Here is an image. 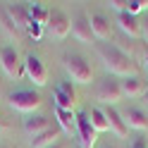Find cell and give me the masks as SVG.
<instances>
[{"label": "cell", "instance_id": "6da1fadb", "mask_svg": "<svg viewBox=\"0 0 148 148\" xmlns=\"http://www.w3.org/2000/svg\"><path fill=\"white\" fill-rule=\"evenodd\" d=\"M96 53H98L100 62L105 64V69H110L112 74H117V77L124 79V77L136 74L134 60L129 58L122 48H117V45H112V43H98V45H96Z\"/></svg>", "mask_w": 148, "mask_h": 148}, {"label": "cell", "instance_id": "7a4b0ae2", "mask_svg": "<svg viewBox=\"0 0 148 148\" xmlns=\"http://www.w3.org/2000/svg\"><path fill=\"white\" fill-rule=\"evenodd\" d=\"M62 67L67 72V77L77 84H91V79H93V69H91L88 60L79 53H67L62 58Z\"/></svg>", "mask_w": 148, "mask_h": 148}, {"label": "cell", "instance_id": "3957f363", "mask_svg": "<svg viewBox=\"0 0 148 148\" xmlns=\"http://www.w3.org/2000/svg\"><path fill=\"white\" fill-rule=\"evenodd\" d=\"M7 103L14 110H19V112H34V110L41 108V96L34 88H19V91H12L10 93Z\"/></svg>", "mask_w": 148, "mask_h": 148}, {"label": "cell", "instance_id": "277c9868", "mask_svg": "<svg viewBox=\"0 0 148 148\" xmlns=\"http://www.w3.org/2000/svg\"><path fill=\"white\" fill-rule=\"evenodd\" d=\"M0 67L12 79H19L24 74V60L19 58V53H17L14 45H3L0 48Z\"/></svg>", "mask_w": 148, "mask_h": 148}, {"label": "cell", "instance_id": "5b68a950", "mask_svg": "<svg viewBox=\"0 0 148 148\" xmlns=\"http://www.w3.org/2000/svg\"><path fill=\"white\" fill-rule=\"evenodd\" d=\"M96 98H98L105 108H112L117 100L124 98V96H122V86H119V81L110 79V77H105L103 81H98V86H96Z\"/></svg>", "mask_w": 148, "mask_h": 148}, {"label": "cell", "instance_id": "8992f818", "mask_svg": "<svg viewBox=\"0 0 148 148\" xmlns=\"http://www.w3.org/2000/svg\"><path fill=\"white\" fill-rule=\"evenodd\" d=\"M24 72H26V77H29L36 86H45L48 84V69H45V64H43V60L38 58V55L29 53L24 58Z\"/></svg>", "mask_w": 148, "mask_h": 148}, {"label": "cell", "instance_id": "52a82bcc", "mask_svg": "<svg viewBox=\"0 0 148 148\" xmlns=\"http://www.w3.org/2000/svg\"><path fill=\"white\" fill-rule=\"evenodd\" d=\"M48 31L55 36V38H64L72 31V19L60 10H53L48 17Z\"/></svg>", "mask_w": 148, "mask_h": 148}, {"label": "cell", "instance_id": "ba28073f", "mask_svg": "<svg viewBox=\"0 0 148 148\" xmlns=\"http://www.w3.org/2000/svg\"><path fill=\"white\" fill-rule=\"evenodd\" d=\"M77 134H79V138H81V148H93V146H96L98 132L91 127L86 112H79V115H77Z\"/></svg>", "mask_w": 148, "mask_h": 148}, {"label": "cell", "instance_id": "9c48e42d", "mask_svg": "<svg viewBox=\"0 0 148 148\" xmlns=\"http://www.w3.org/2000/svg\"><path fill=\"white\" fill-rule=\"evenodd\" d=\"M122 119H124L127 129H136V132H146L148 129V115L143 112V110H138V108L122 110Z\"/></svg>", "mask_w": 148, "mask_h": 148}, {"label": "cell", "instance_id": "30bf717a", "mask_svg": "<svg viewBox=\"0 0 148 148\" xmlns=\"http://www.w3.org/2000/svg\"><path fill=\"white\" fill-rule=\"evenodd\" d=\"M119 86H122V96L127 98H136V96H143L146 93V79L138 77V74H132V77H124L119 81Z\"/></svg>", "mask_w": 148, "mask_h": 148}, {"label": "cell", "instance_id": "8fae6325", "mask_svg": "<svg viewBox=\"0 0 148 148\" xmlns=\"http://www.w3.org/2000/svg\"><path fill=\"white\" fill-rule=\"evenodd\" d=\"M88 24H91V31H93V38H100V41L110 38V19L103 12H91Z\"/></svg>", "mask_w": 148, "mask_h": 148}, {"label": "cell", "instance_id": "7c38bea8", "mask_svg": "<svg viewBox=\"0 0 148 148\" xmlns=\"http://www.w3.org/2000/svg\"><path fill=\"white\" fill-rule=\"evenodd\" d=\"M72 36L77 38L79 43H93V31H91V24H88V17L86 14H79L77 19L72 22Z\"/></svg>", "mask_w": 148, "mask_h": 148}, {"label": "cell", "instance_id": "4fadbf2b", "mask_svg": "<svg viewBox=\"0 0 148 148\" xmlns=\"http://www.w3.org/2000/svg\"><path fill=\"white\" fill-rule=\"evenodd\" d=\"M5 12H7V17L14 22V26L19 31L29 26V12H26L24 3H5Z\"/></svg>", "mask_w": 148, "mask_h": 148}, {"label": "cell", "instance_id": "5bb4252c", "mask_svg": "<svg viewBox=\"0 0 148 148\" xmlns=\"http://www.w3.org/2000/svg\"><path fill=\"white\" fill-rule=\"evenodd\" d=\"M117 26L122 29V34L132 36V38H138L141 36V19L129 12H119L117 14Z\"/></svg>", "mask_w": 148, "mask_h": 148}, {"label": "cell", "instance_id": "9a60e30c", "mask_svg": "<svg viewBox=\"0 0 148 148\" xmlns=\"http://www.w3.org/2000/svg\"><path fill=\"white\" fill-rule=\"evenodd\" d=\"M103 112H105V117H108V132H112L115 136L124 138V136L129 134V129H127L124 119H122V112H117L115 108H103Z\"/></svg>", "mask_w": 148, "mask_h": 148}, {"label": "cell", "instance_id": "2e32d148", "mask_svg": "<svg viewBox=\"0 0 148 148\" xmlns=\"http://www.w3.org/2000/svg\"><path fill=\"white\" fill-rule=\"evenodd\" d=\"M48 129H53V124H50V119L43 117V115H31V117L24 119V132H26L29 138L31 136H38L43 132H48Z\"/></svg>", "mask_w": 148, "mask_h": 148}, {"label": "cell", "instance_id": "e0dca14e", "mask_svg": "<svg viewBox=\"0 0 148 148\" xmlns=\"http://www.w3.org/2000/svg\"><path fill=\"white\" fill-rule=\"evenodd\" d=\"M55 119H58V124H60L62 132H67V134H74V132H77V112H74V110L55 108Z\"/></svg>", "mask_w": 148, "mask_h": 148}, {"label": "cell", "instance_id": "ac0fdd59", "mask_svg": "<svg viewBox=\"0 0 148 148\" xmlns=\"http://www.w3.org/2000/svg\"><path fill=\"white\" fill-rule=\"evenodd\" d=\"M24 5H26V12H29V22H36L41 26H48L50 10L43 3H24Z\"/></svg>", "mask_w": 148, "mask_h": 148}, {"label": "cell", "instance_id": "d6986e66", "mask_svg": "<svg viewBox=\"0 0 148 148\" xmlns=\"http://www.w3.org/2000/svg\"><path fill=\"white\" fill-rule=\"evenodd\" d=\"M55 141H60V134L55 132V129H48V132H43V134H38V136H31V138H29V146H31V148H48V146H53Z\"/></svg>", "mask_w": 148, "mask_h": 148}, {"label": "cell", "instance_id": "ffe728a7", "mask_svg": "<svg viewBox=\"0 0 148 148\" xmlns=\"http://www.w3.org/2000/svg\"><path fill=\"white\" fill-rule=\"evenodd\" d=\"M86 115H88V122L96 132H108V117L103 112V108H91Z\"/></svg>", "mask_w": 148, "mask_h": 148}, {"label": "cell", "instance_id": "44dd1931", "mask_svg": "<svg viewBox=\"0 0 148 148\" xmlns=\"http://www.w3.org/2000/svg\"><path fill=\"white\" fill-rule=\"evenodd\" d=\"M53 98H55V108H62V110H74V103H77V100L72 96H67L60 86L53 88Z\"/></svg>", "mask_w": 148, "mask_h": 148}, {"label": "cell", "instance_id": "7402d4cb", "mask_svg": "<svg viewBox=\"0 0 148 148\" xmlns=\"http://www.w3.org/2000/svg\"><path fill=\"white\" fill-rule=\"evenodd\" d=\"M127 12L138 17V12H148V0H127Z\"/></svg>", "mask_w": 148, "mask_h": 148}, {"label": "cell", "instance_id": "603a6c76", "mask_svg": "<svg viewBox=\"0 0 148 148\" xmlns=\"http://www.w3.org/2000/svg\"><path fill=\"white\" fill-rule=\"evenodd\" d=\"M0 19H3V29L7 31V36H17V34H19V29H17V26H14V22L10 19V17H7L5 7H3V10H0Z\"/></svg>", "mask_w": 148, "mask_h": 148}, {"label": "cell", "instance_id": "cb8c5ba5", "mask_svg": "<svg viewBox=\"0 0 148 148\" xmlns=\"http://www.w3.org/2000/svg\"><path fill=\"white\" fill-rule=\"evenodd\" d=\"M26 34H29L34 41H41V38H43V26L36 24V22H29V26H26Z\"/></svg>", "mask_w": 148, "mask_h": 148}, {"label": "cell", "instance_id": "d4e9b609", "mask_svg": "<svg viewBox=\"0 0 148 148\" xmlns=\"http://www.w3.org/2000/svg\"><path fill=\"white\" fill-rule=\"evenodd\" d=\"M108 5L112 7V10H117V14L119 12H127V0H110Z\"/></svg>", "mask_w": 148, "mask_h": 148}, {"label": "cell", "instance_id": "484cf974", "mask_svg": "<svg viewBox=\"0 0 148 148\" xmlns=\"http://www.w3.org/2000/svg\"><path fill=\"white\" fill-rule=\"evenodd\" d=\"M62 91H64V93H67V96H72L74 100H77V93H74V86H72V81H62V84H58Z\"/></svg>", "mask_w": 148, "mask_h": 148}, {"label": "cell", "instance_id": "4316f807", "mask_svg": "<svg viewBox=\"0 0 148 148\" xmlns=\"http://www.w3.org/2000/svg\"><path fill=\"white\" fill-rule=\"evenodd\" d=\"M141 36H143V41L148 43V12L143 14V19H141Z\"/></svg>", "mask_w": 148, "mask_h": 148}, {"label": "cell", "instance_id": "83f0119b", "mask_svg": "<svg viewBox=\"0 0 148 148\" xmlns=\"http://www.w3.org/2000/svg\"><path fill=\"white\" fill-rule=\"evenodd\" d=\"M143 69L148 74V45H146V50H143Z\"/></svg>", "mask_w": 148, "mask_h": 148}, {"label": "cell", "instance_id": "f1b7e54d", "mask_svg": "<svg viewBox=\"0 0 148 148\" xmlns=\"http://www.w3.org/2000/svg\"><path fill=\"white\" fill-rule=\"evenodd\" d=\"M48 148H69L67 143H64V141H55L53 146H48Z\"/></svg>", "mask_w": 148, "mask_h": 148}, {"label": "cell", "instance_id": "f546056e", "mask_svg": "<svg viewBox=\"0 0 148 148\" xmlns=\"http://www.w3.org/2000/svg\"><path fill=\"white\" fill-rule=\"evenodd\" d=\"M136 148H148V146H146V143H138V146H136Z\"/></svg>", "mask_w": 148, "mask_h": 148}, {"label": "cell", "instance_id": "4dcf8cb0", "mask_svg": "<svg viewBox=\"0 0 148 148\" xmlns=\"http://www.w3.org/2000/svg\"><path fill=\"white\" fill-rule=\"evenodd\" d=\"M143 98H146V103H148V88H146V93H143Z\"/></svg>", "mask_w": 148, "mask_h": 148}, {"label": "cell", "instance_id": "1f68e13d", "mask_svg": "<svg viewBox=\"0 0 148 148\" xmlns=\"http://www.w3.org/2000/svg\"><path fill=\"white\" fill-rule=\"evenodd\" d=\"M105 148H112V146H105Z\"/></svg>", "mask_w": 148, "mask_h": 148}]
</instances>
